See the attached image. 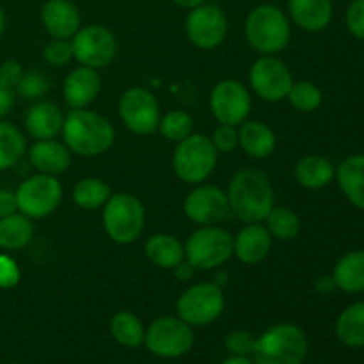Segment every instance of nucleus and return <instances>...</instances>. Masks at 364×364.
<instances>
[{
	"mask_svg": "<svg viewBox=\"0 0 364 364\" xmlns=\"http://www.w3.org/2000/svg\"><path fill=\"white\" fill-rule=\"evenodd\" d=\"M27 151L25 135L14 124L0 119V173L11 169Z\"/></svg>",
	"mask_w": 364,
	"mask_h": 364,
	"instance_id": "7c9ffc66",
	"label": "nucleus"
},
{
	"mask_svg": "<svg viewBox=\"0 0 364 364\" xmlns=\"http://www.w3.org/2000/svg\"><path fill=\"white\" fill-rule=\"evenodd\" d=\"M183 212L199 226H217L230 215V203L223 188L215 185H196L183 201Z\"/></svg>",
	"mask_w": 364,
	"mask_h": 364,
	"instance_id": "dca6fc26",
	"label": "nucleus"
},
{
	"mask_svg": "<svg viewBox=\"0 0 364 364\" xmlns=\"http://www.w3.org/2000/svg\"><path fill=\"white\" fill-rule=\"evenodd\" d=\"M276 134L263 121L245 119L238 128V146L252 159H267L276 149Z\"/></svg>",
	"mask_w": 364,
	"mask_h": 364,
	"instance_id": "5701e85b",
	"label": "nucleus"
},
{
	"mask_svg": "<svg viewBox=\"0 0 364 364\" xmlns=\"http://www.w3.org/2000/svg\"><path fill=\"white\" fill-rule=\"evenodd\" d=\"M18 212L28 219H45L52 215L63 199V185L52 174L38 173L18 185L16 192Z\"/></svg>",
	"mask_w": 364,
	"mask_h": 364,
	"instance_id": "9d476101",
	"label": "nucleus"
},
{
	"mask_svg": "<svg viewBox=\"0 0 364 364\" xmlns=\"http://www.w3.org/2000/svg\"><path fill=\"white\" fill-rule=\"evenodd\" d=\"M347 27L354 38L364 41V0H354L347 9Z\"/></svg>",
	"mask_w": 364,
	"mask_h": 364,
	"instance_id": "a19ab883",
	"label": "nucleus"
},
{
	"mask_svg": "<svg viewBox=\"0 0 364 364\" xmlns=\"http://www.w3.org/2000/svg\"><path fill=\"white\" fill-rule=\"evenodd\" d=\"M309 343L304 331L295 323H276L256 338L255 364H302Z\"/></svg>",
	"mask_w": 364,
	"mask_h": 364,
	"instance_id": "7ed1b4c3",
	"label": "nucleus"
},
{
	"mask_svg": "<svg viewBox=\"0 0 364 364\" xmlns=\"http://www.w3.org/2000/svg\"><path fill=\"white\" fill-rule=\"evenodd\" d=\"M263 223H267L265 226L269 233L272 235V238H277L281 242L294 240L299 235V231H301V219L288 206L274 205V208L270 210Z\"/></svg>",
	"mask_w": 364,
	"mask_h": 364,
	"instance_id": "473e14b6",
	"label": "nucleus"
},
{
	"mask_svg": "<svg viewBox=\"0 0 364 364\" xmlns=\"http://www.w3.org/2000/svg\"><path fill=\"white\" fill-rule=\"evenodd\" d=\"M336 338L348 348L364 347V302H355L340 313L336 320Z\"/></svg>",
	"mask_w": 364,
	"mask_h": 364,
	"instance_id": "c85d7f7f",
	"label": "nucleus"
},
{
	"mask_svg": "<svg viewBox=\"0 0 364 364\" xmlns=\"http://www.w3.org/2000/svg\"><path fill=\"white\" fill-rule=\"evenodd\" d=\"M315 288L320 295H331L334 290H336V283H334L333 276H323L316 279Z\"/></svg>",
	"mask_w": 364,
	"mask_h": 364,
	"instance_id": "a18cd8bd",
	"label": "nucleus"
},
{
	"mask_svg": "<svg viewBox=\"0 0 364 364\" xmlns=\"http://www.w3.org/2000/svg\"><path fill=\"white\" fill-rule=\"evenodd\" d=\"M64 114L52 102H38L25 114V130L36 141L55 139L63 132Z\"/></svg>",
	"mask_w": 364,
	"mask_h": 364,
	"instance_id": "412c9836",
	"label": "nucleus"
},
{
	"mask_svg": "<svg viewBox=\"0 0 364 364\" xmlns=\"http://www.w3.org/2000/svg\"><path fill=\"white\" fill-rule=\"evenodd\" d=\"M71 48L73 59H77L80 66L103 70L116 57L117 41L103 25H87L78 28L77 34L71 38Z\"/></svg>",
	"mask_w": 364,
	"mask_h": 364,
	"instance_id": "9b49d317",
	"label": "nucleus"
},
{
	"mask_svg": "<svg viewBox=\"0 0 364 364\" xmlns=\"http://www.w3.org/2000/svg\"><path fill=\"white\" fill-rule=\"evenodd\" d=\"M272 240V235L269 233L265 224H245L237 237H233V256H237L238 262L245 265L262 263L269 256Z\"/></svg>",
	"mask_w": 364,
	"mask_h": 364,
	"instance_id": "f3484780",
	"label": "nucleus"
},
{
	"mask_svg": "<svg viewBox=\"0 0 364 364\" xmlns=\"http://www.w3.org/2000/svg\"><path fill=\"white\" fill-rule=\"evenodd\" d=\"M176 6L183 7V9H194V7L201 6V4H205L206 0H173Z\"/></svg>",
	"mask_w": 364,
	"mask_h": 364,
	"instance_id": "09e8293b",
	"label": "nucleus"
},
{
	"mask_svg": "<svg viewBox=\"0 0 364 364\" xmlns=\"http://www.w3.org/2000/svg\"><path fill=\"white\" fill-rule=\"evenodd\" d=\"M64 144L78 156H100L109 151L116 139L112 123L102 114L87 109H71L64 116Z\"/></svg>",
	"mask_w": 364,
	"mask_h": 364,
	"instance_id": "f03ea898",
	"label": "nucleus"
},
{
	"mask_svg": "<svg viewBox=\"0 0 364 364\" xmlns=\"http://www.w3.org/2000/svg\"><path fill=\"white\" fill-rule=\"evenodd\" d=\"M7 364H21V363H7Z\"/></svg>",
	"mask_w": 364,
	"mask_h": 364,
	"instance_id": "3c124183",
	"label": "nucleus"
},
{
	"mask_svg": "<svg viewBox=\"0 0 364 364\" xmlns=\"http://www.w3.org/2000/svg\"><path fill=\"white\" fill-rule=\"evenodd\" d=\"M119 117L124 127L137 135H151L159 130L160 105L151 91L144 87H130L121 95L117 103Z\"/></svg>",
	"mask_w": 364,
	"mask_h": 364,
	"instance_id": "f8f14e48",
	"label": "nucleus"
},
{
	"mask_svg": "<svg viewBox=\"0 0 364 364\" xmlns=\"http://www.w3.org/2000/svg\"><path fill=\"white\" fill-rule=\"evenodd\" d=\"M34 237V224L23 213L16 212L0 219V249L20 251Z\"/></svg>",
	"mask_w": 364,
	"mask_h": 364,
	"instance_id": "cd10ccee",
	"label": "nucleus"
},
{
	"mask_svg": "<svg viewBox=\"0 0 364 364\" xmlns=\"http://www.w3.org/2000/svg\"><path fill=\"white\" fill-rule=\"evenodd\" d=\"M173 272H174V276H176L180 281H188V279H192V276H194L196 269L191 265V263L187 262V259H183L180 265L174 267Z\"/></svg>",
	"mask_w": 364,
	"mask_h": 364,
	"instance_id": "49530a36",
	"label": "nucleus"
},
{
	"mask_svg": "<svg viewBox=\"0 0 364 364\" xmlns=\"http://www.w3.org/2000/svg\"><path fill=\"white\" fill-rule=\"evenodd\" d=\"M294 82L290 68L276 55L259 57L249 70L252 91L265 102H281L287 98Z\"/></svg>",
	"mask_w": 364,
	"mask_h": 364,
	"instance_id": "4468645a",
	"label": "nucleus"
},
{
	"mask_svg": "<svg viewBox=\"0 0 364 364\" xmlns=\"http://www.w3.org/2000/svg\"><path fill=\"white\" fill-rule=\"evenodd\" d=\"M100 89H102V77H100L98 70L78 66L64 78L63 95L68 107L85 109L95 102L96 96L100 95Z\"/></svg>",
	"mask_w": 364,
	"mask_h": 364,
	"instance_id": "6ab92c4d",
	"label": "nucleus"
},
{
	"mask_svg": "<svg viewBox=\"0 0 364 364\" xmlns=\"http://www.w3.org/2000/svg\"><path fill=\"white\" fill-rule=\"evenodd\" d=\"M196 343L194 327L180 316H159L146 329L144 345L153 355L164 359H176L188 354Z\"/></svg>",
	"mask_w": 364,
	"mask_h": 364,
	"instance_id": "0eeeda50",
	"label": "nucleus"
},
{
	"mask_svg": "<svg viewBox=\"0 0 364 364\" xmlns=\"http://www.w3.org/2000/svg\"><path fill=\"white\" fill-rule=\"evenodd\" d=\"M187 38L196 48L213 50L228 36V18L217 4H201L188 13L185 21Z\"/></svg>",
	"mask_w": 364,
	"mask_h": 364,
	"instance_id": "ddd939ff",
	"label": "nucleus"
},
{
	"mask_svg": "<svg viewBox=\"0 0 364 364\" xmlns=\"http://www.w3.org/2000/svg\"><path fill=\"white\" fill-rule=\"evenodd\" d=\"M103 230L107 237L119 245L134 244L144 231V205L128 192H117L103 206Z\"/></svg>",
	"mask_w": 364,
	"mask_h": 364,
	"instance_id": "39448f33",
	"label": "nucleus"
},
{
	"mask_svg": "<svg viewBox=\"0 0 364 364\" xmlns=\"http://www.w3.org/2000/svg\"><path fill=\"white\" fill-rule=\"evenodd\" d=\"M251 95L245 85L233 78L220 80L210 92V110L220 124H242L251 114Z\"/></svg>",
	"mask_w": 364,
	"mask_h": 364,
	"instance_id": "2eb2a0df",
	"label": "nucleus"
},
{
	"mask_svg": "<svg viewBox=\"0 0 364 364\" xmlns=\"http://www.w3.org/2000/svg\"><path fill=\"white\" fill-rule=\"evenodd\" d=\"M217 153L212 139L203 134H191L176 142L173 155L174 174L188 185H199L208 180L217 167Z\"/></svg>",
	"mask_w": 364,
	"mask_h": 364,
	"instance_id": "423d86ee",
	"label": "nucleus"
},
{
	"mask_svg": "<svg viewBox=\"0 0 364 364\" xmlns=\"http://www.w3.org/2000/svg\"><path fill=\"white\" fill-rule=\"evenodd\" d=\"M288 11L294 23L308 32L323 31L333 20L331 0H288Z\"/></svg>",
	"mask_w": 364,
	"mask_h": 364,
	"instance_id": "4be33fe9",
	"label": "nucleus"
},
{
	"mask_svg": "<svg viewBox=\"0 0 364 364\" xmlns=\"http://www.w3.org/2000/svg\"><path fill=\"white\" fill-rule=\"evenodd\" d=\"M224 291L215 283H198L183 291L176 301V315L191 327H206L224 313Z\"/></svg>",
	"mask_w": 364,
	"mask_h": 364,
	"instance_id": "1a4fd4ad",
	"label": "nucleus"
},
{
	"mask_svg": "<svg viewBox=\"0 0 364 364\" xmlns=\"http://www.w3.org/2000/svg\"><path fill=\"white\" fill-rule=\"evenodd\" d=\"M230 210L245 224L263 223L274 208V187L269 176L255 167L233 174L228 185Z\"/></svg>",
	"mask_w": 364,
	"mask_h": 364,
	"instance_id": "f257e3e1",
	"label": "nucleus"
},
{
	"mask_svg": "<svg viewBox=\"0 0 364 364\" xmlns=\"http://www.w3.org/2000/svg\"><path fill=\"white\" fill-rule=\"evenodd\" d=\"M18 212L16 196L11 191H0V219Z\"/></svg>",
	"mask_w": 364,
	"mask_h": 364,
	"instance_id": "37998d69",
	"label": "nucleus"
},
{
	"mask_svg": "<svg viewBox=\"0 0 364 364\" xmlns=\"http://www.w3.org/2000/svg\"><path fill=\"white\" fill-rule=\"evenodd\" d=\"M50 89V80L46 75L39 73V71H28L23 73L21 80L18 82L16 92L21 98L27 100H38L45 96Z\"/></svg>",
	"mask_w": 364,
	"mask_h": 364,
	"instance_id": "c9c22d12",
	"label": "nucleus"
},
{
	"mask_svg": "<svg viewBox=\"0 0 364 364\" xmlns=\"http://www.w3.org/2000/svg\"><path fill=\"white\" fill-rule=\"evenodd\" d=\"M23 68L16 60H6V63L0 64V85L7 89H16L18 82L23 77Z\"/></svg>",
	"mask_w": 364,
	"mask_h": 364,
	"instance_id": "79ce46f5",
	"label": "nucleus"
},
{
	"mask_svg": "<svg viewBox=\"0 0 364 364\" xmlns=\"http://www.w3.org/2000/svg\"><path fill=\"white\" fill-rule=\"evenodd\" d=\"M4 28H6V14H4L2 7H0V38L4 34Z\"/></svg>",
	"mask_w": 364,
	"mask_h": 364,
	"instance_id": "8fccbe9b",
	"label": "nucleus"
},
{
	"mask_svg": "<svg viewBox=\"0 0 364 364\" xmlns=\"http://www.w3.org/2000/svg\"><path fill=\"white\" fill-rule=\"evenodd\" d=\"M244 32L249 45L263 55L283 52L291 38L287 14L274 4L255 7L245 20Z\"/></svg>",
	"mask_w": 364,
	"mask_h": 364,
	"instance_id": "20e7f679",
	"label": "nucleus"
},
{
	"mask_svg": "<svg viewBox=\"0 0 364 364\" xmlns=\"http://www.w3.org/2000/svg\"><path fill=\"white\" fill-rule=\"evenodd\" d=\"M28 162L38 173L43 174H57L64 173L71 164V151L64 142L55 139H45V141H36L27 151Z\"/></svg>",
	"mask_w": 364,
	"mask_h": 364,
	"instance_id": "aec40b11",
	"label": "nucleus"
},
{
	"mask_svg": "<svg viewBox=\"0 0 364 364\" xmlns=\"http://www.w3.org/2000/svg\"><path fill=\"white\" fill-rule=\"evenodd\" d=\"M110 334L114 340L127 348H139L144 345L146 327L142 326L141 318L130 311H117L110 318L109 323Z\"/></svg>",
	"mask_w": 364,
	"mask_h": 364,
	"instance_id": "c756f323",
	"label": "nucleus"
},
{
	"mask_svg": "<svg viewBox=\"0 0 364 364\" xmlns=\"http://www.w3.org/2000/svg\"><path fill=\"white\" fill-rule=\"evenodd\" d=\"M46 32L55 39H71L82 23L80 11L70 0H46L41 9Z\"/></svg>",
	"mask_w": 364,
	"mask_h": 364,
	"instance_id": "a211bd4d",
	"label": "nucleus"
},
{
	"mask_svg": "<svg viewBox=\"0 0 364 364\" xmlns=\"http://www.w3.org/2000/svg\"><path fill=\"white\" fill-rule=\"evenodd\" d=\"M159 130L169 141L180 142L194 134V119L185 110H171L166 116L160 117Z\"/></svg>",
	"mask_w": 364,
	"mask_h": 364,
	"instance_id": "f704fd0d",
	"label": "nucleus"
},
{
	"mask_svg": "<svg viewBox=\"0 0 364 364\" xmlns=\"http://www.w3.org/2000/svg\"><path fill=\"white\" fill-rule=\"evenodd\" d=\"M255 334L244 329L231 331V333L224 338V347L230 352V355H245V358H251L252 350H255Z\"/></svg>",
	"mask_w": 364,
	"mask_h": 364,
	"instance_id": "4c0bfd02",
	"label": "nucleus"
},
{
	"mask_svg": "<svg viewBox=\"0 0 364 364\" xmlns=\"http://www.w3.org/2000/svg\"><path fill=\"white\" fill-rule=\"evenodd\" d=\"M20 267L9 255H0V288L11 290L20 283Z\"/></svg>",
	"mask_w": 364,
	"mask_h": 364,
	"instance_id": "ea45409f",
	"label": "nucleus"
},
{
	"mask_svg": "<svg viewBox=\"0 0 364 364\" xmlns=\"http://www.w3.org/2000/svg\"><path fill=\"white\" fill-rule=\"evenodd\" d=\"M287 100L299 112H313V110H316L322 105L323 96L322 91L313 82L299 80L291 84Z\"/></svg>",
	"mask_w": 364,
	"mask_h": 364,
	"instance_id": "72a5a7b5",
	"label": "nucleus"
},
{
	"mask_svg": "<svg viewBox=\"0 0 364 364\" xmlns=\"http://www.w3.org/2000/svg\"><path fill=\"white\" fill-rule=\"evenodd\" d=\"M336 288L347 294L364 291V251L347 252L333 270Z\"/></svg>",
	"mask_w": 364,
	"mask_h": 364,
	"instance_id": "bb28decb",
	"label": "nucleus"
},
{
	"mask_svg": "<svg viewBox=\"0 0 364 364\" xmlns=\"http://www.w3.org/2000/svg\"><path fill=\"white\" fill-rule=\"evenodd\" d=\"M338 185L345 198L355 206L364 210V155H352L338 166Z\"/></svg>",
	"mask_w": 364,
	"mask_h": 364,
	"instance_id": "393cba45",
	"label": "nucleus"
},
{
	"mask_svg": "<svg viewBox=\"0 0 364 364\" xmlns=\"http://www.w3.org/2000/svg\"><path fill=\"white\" fill-rule=\"evenodd\" d=\"M13 105H14L13 89H7L4 87V85H0V119L9 114V110L13 109Z\"/></svg>",
	"mask_w": 364,
	"mask_h": 364,
	"instance_id": "c03bdc74",
	"label": "nucleus"
},
{
	"mask_svg": "<svg viewBox=\"0 0 364 364\" xmlns=\"http://www.w3.org/2000/svg\"><path fill=\"white\" fill-rule=\"evenodd\" d=\"M144 255L159 269L173 270L185 259V245L174 235L156 233L146 240Z\"/></svg>",
	"mask_w": 364,
	"mask_h": 364,
	"instance_id": "b1692460",
	"label": "nucleus"
},
{
	"mask_svg": "<svg viewBox=\"0 0 364 364\" xmlns=\"http://www.w3.org/2000/svg\"><path fill=\"white\" fill-rule=\"evenodd\" d=\"M220 364H255V361L251 358H245V355H230Z\"/></svg>",
	"mask_w": 364,
	"mask_h": 364,
	"instance_id": "de8ad7c7",
	"label": "nucleus"
},
{
	"mask_svg": "<svg viewBox=\"0 0 364 364\" xmlns=\"http://www.w3.org/2000/svg\"><path fill=\"white\" fill-rule=\"evenodd\" d=\"M334 166L327 159L320 155H306L297 162L294 169L295 181L301 187L309 188V191H316V188H323L333 181Z\"/></svg>",
	"mask_w": 364,
	"mask_h": 364,
	"instance_id": "a878e982",
	"label": "nucleus"
},
{
	"mask_svg": "<svg viewBox=\"0 0 364 364\" xmlns=\"http://www.w3.org/2000/svg\"><path fill=\"white\" fill-rule=\"evenodd\" d=\"M73 201L82 210H98L105 206L109 198L112 196L110 187L100 178H84L73 187Z\"/></svg>",
	"mask_w": 364,
	"mask_h": 364,
	"instance_id": "2f4dec72",
	"label": "nucleus"
},
{
	"mask_svg": "<svg viewBox=\"0 0 364 364\" xmlns=\"http://www.w3.org/2000/svg\"><path fill=\"white\" fill-rule=\"evenodd\" d=\"M43 59L50 66H66L71 59H73V48H71L70 39H55L46 43L43 48Z\"/></svg>",
	"mask_w": 364,
	"mask_h": 364,
	"instance_id": "e433bc0d",
	"label": "nucleus"
},
{
	"mask_svg": "<svg viewBox=\"0 0 364 364\" xmlns=\"http://www.w3.org/2000/svg\"><path fill=\"white\" fill-rule=\"evenodd\" d=\"M185 259L196 270H212L233 256V237L219 226H199L185 242Z\"/></svg>",
	"mask_w": 364,
	"mask_h": 364,
	"instance_id": "6e6552de",
	"label": "nucleus"
},
{
	"mask_svg": "<svg viewBox=\"0 0 364 364\" xmlns=\"http://www.w3.org/2000/svg\"><path fill=\"white\" fill-rule=\"evenodd\" d=\"M212 142L217 153H231L238 148V127L220 124L212 135Z\"/></svg>",
	"mask_w": 364,
	"mask_h": 364,
	"instance_id": "58836bf2",
	"label": "nucleus"
}]
</instances>
